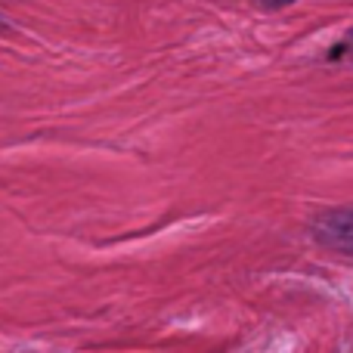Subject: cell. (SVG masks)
Masks as SVG:
<instances>
[{
    "instance_id": "3",
    "label": "cell",
    "mask_w": 353,
    "mask_h": 353,
    "mask_svg": "<svg viewBox=\"0 0 353 353\" xmlns=\"http://www.w3.org/2000/svg\"><path fill=\"white\" fill-rule=\"evenodd\" d=\"M251 3H257L261 10H285V6L298 3V0H251Z\"/></svg>"
},
{
    "instance_id": "2",
    "label": "cell",
    "mask_w": 353,
    "mask_h": 353,
    "mask_svg": "<svg viewBox=\"0 0 353 353\" xmlns=\"http://www.w3.org/2000/svg\"><path fill=\"white\" fill-rule=\"evenodd\" d=\"M329 62H341V59H353V28L347 31V34L341 37V41L335 43V47L329 50V56H325Z\"/></svg>"
},
{
    "instance_id": "1",
    "label": "cell",
    "mask_w": 353,
    "mask_h": 353,
    "mask_svg": "<svg viewBox=\"0 0 353 353\" xmlns=\"http://www.w3.org/2000/svg\"><path fill=\"white\" fill-rule=\"evenodd\" d=\"M310 236L323 248L344 254V257H353V205L319 211L310 220Z\"/></svg>"
}]
</instances>
